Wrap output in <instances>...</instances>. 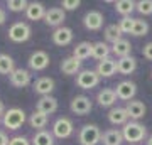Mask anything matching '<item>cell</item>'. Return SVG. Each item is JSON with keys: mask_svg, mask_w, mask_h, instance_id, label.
Wrapping results in <instances>:
<instances>
[{"mask_svg": "<svg viewBox=\"0 0 152 145\" xmlns=\"http://www.w3.org/2000/svg\"><path fill=\"white\" fill-rule=\"evenodd\" d=\"M9 145H31V142H29V138H26V137L17 135V137H12V138L9 140Z\"/></svg>", "mask_w": 152, "mask_h": 145, "instance_id": "37", "label": "cell"}, {"mask_svg": "<svg viewBox=\"0 0 152 145\" xmlns=\"http://www.w3.org/2000/svg\"><path fill=\"white\" fill-rule=\"evenodd\" d=\"M27 5H29V4L26 2V0H9V2H7V7H9V10H12V12L26 10Z\"/></svg>", "mask_w": 152, "mask_h": 145, "instance_id": "35", "label": "cell"}, {"mask_svg": "<svg viewBox=\"0 0 152 145\" xmlns=\"http://www.w3.org/2000/svg\"><path fill=\"white\" fill-rule=\"evenodd\" d=\"M51 63L49 59V54L46 51H36V52L31 54V58H29V68L34 71H42L46 69Z\"/></svg>", "mask_w": 152, "mask_h": 145, "instance_id": "9", "label": "cell"}, {"mask_svg": "<svg viewBox=\"0 0 152 145\" xmlns=\"http://www.w3.org/2000/svg\"><path fill=\"white\" fill-rule=\"evenodd\" d=\"M78 142L81 145H96L98 142H102V132L96 125H83L78 133Z\"/></svg>", "mask_w": 152, "mask_h": 145, "instance_id": "2", "label": "cell"}, {"mask_svg": "<svg viewBox=\"0 0 152 145\" xmlns=\"http://www.w3.org/2000/svg\"><path fill=\"white\" fill-rule=\"evenodd\" d=\"M9 78H10L12 86H15V88H26L31 85V73L27 69H22V68L14 69Z\"/></svg>", "mask_w": 152, "mask_h": 145, "instance_id": "12", "label": "cell"}, {"mask_svg": "<svg viewBox=\"0 0 152 145\" xmlns=\"http://www.w3.org/2000/svg\"><path fill=\"white\" fill-rule=\"evenodd\" d=\"M135 69H137V59L134 56L120 58L117 61V73H120V74H132Z\"/></svg>", "mask_w": 152, "mask_h": 145, "instance_id": "18", "label": "cell"}, {"mask_svg": "<svg viewBox=\"0 0 152 145\" xmlns=\"http://www.w3.org/2000/svg\"><path fill=\"white\" fill-rule=\"evenodd\" d=\"M98 83H100V76L93 69H83L76 76V86H80L81 90H91Z\"/></svg>", "mask_w": 152, "mask_h": 145, "instance_id": "5", "label": "cell"}, {"mask_svg": "<svg viewBox=\"0 0 152 145\" xmlns=\"http://www.w3.org/2000/svg\"><path fill=\"white\" fill-rule=\"evenodd\" d=\"M71 111L75 113V115H80V117H83V115H88V113L91 111L93 108V103L91 100L88 96H85V95H80V96H75L73 100H71Z\"/></svg>", "mask_w": 152, "mask_h": 145, "instance_id": "7", "label": "cell"}, {"mask_svg": "<svg viewBox=\"0 0 152 145\" xmlns=\"http://www.w3.org/2000/svg\"><path fill=\"white\" fill-rule=\"evenodd\" d=\"M53 42L56 46H61V47L71 44L73 42V31H71L69 27H63V26L54 29V32H53Z\"/></svg>", "mask_w": 152, "mask_h": 145, "instance_id": "11", "label": "cell"}, {"mask_svg": "<svg viewBox=\"0 0 152 145\" xmlns=\"http://www.w3.org/2000/svg\"><path fill=\"white\" fill-rule=\"evenodd\" d=\"M24 122H26V113L20 108H10L2 117V123L9 130H19L24 125Z\"/></svg>", "mask_w": 152, "mask_h": 145, "instance_id": "3", "label": "cell"}, {"mask_svg": "<svg viewBox=\"0 0 152 145\" xmlns=\"http://www.w3.org/2000/svg\"><path fill=\"white\" fill-rule=\"evenodd\" d=\"M145 144H147V145H152V135L149 137V138H147V142H145Z\"/></svg>", "mask_w": 152, "mask_h": 145, "instance_id": "42", "label": "cell"}, {"mask_svg": "<svg viewBox=\"0 0 152 145\" xmlns=\"http://www.w3.org/2000/svg\"><path fill=\"white\" fill-rule=\"evenodd\" d=\"M102 142H103V145H122L124 144L122 130H118V128L107 130L105 133H102Z\"/></svg>", "mask_w": 152, "mask_h": 145, "instance_id": "21", "label": "cell"}, {"mask_svg": "<svg viewBox=\"0 0 152 145\" xmlns=\"http://www.w3.org/2000/svg\"><path fill=\"white\" fill-rule=\"evenodd\" d=\"M34 91L37 93V95H41V96H49L51 93L54 91V79L53 78H48V76L39 78L34 83Z\"/></svg>", "mask_w": 152, "mask_h": 145, "instance_id": "16", "label": "cell"}, {"mask_svg": "<svg viewBox=\"0 0 152 145\" xmlns=\"http://www.w3.org/2000/svg\"><path fill=\"white\" fill-rule=\"evenodd\" d=\"M134 22L135 19H132L130 15L129 17H122L118 20V29L122 34H132V29H134Z\"/></svg>", "mask_w": 152, "mask_h": 145, "instance_id": "33", "label": "cell"}, {"mask_svg": "<svg viewBox=\"0 0 152 145\" xmlns=\"http://www.w3.org/2000/svg\"><path fill=\"white\" fill-rule=\"evenodd\" d=\"M9 39L12 42H26L31 37V27L26 22H15L9 29Z\"/></svg>", "mask_w": 152, "mask_h": 145, "instance_id": "4", "label": "cell"}, {"mask_svg": "<svg viewBox=\"0 0 152 145\" xmlns=\"http://www.w3.org/2000/svg\"><path fill=\"white\" fill-rule=\"evenodd\" d=\"M117 73V61H113L112 58H107V59L100 61L96 66V74L100 78H110Z\"/></svg>", "mask_w": 152, "mask_h": 145, "instance_id": "17", "label": "cell"}, {"mask_svg": "<svg viewBox=\"0 0 152 145\" xmlns=\"http://www.w3.org/2000/svg\"><path fill=\"white\" fill-rule=\"evenodd\" d=\"M73 130H75L73 122H71L69 118H66V117H61V118H58L54 123H53L51 133L54 135L56 138H68V137L73 135Z\"/></svg>", "mask_w": 152, "mask_h": 145, "instance_id": "6", "label": "cell"}, {"mask_svg": "<svg viewBox=\"0 0 152 145\" xmlns=\"http://www.w3.org/2000/svg\"><path fill=\"white\" fill-rule=\"evenodd\" d=\"M135 93H137V86H135V83H132V81H120L118 85H117V88H115L117 98L124 100V101L134 100Z\"/></svg>", "mask_w": 152, "mask_h": 145, "instance_id": "8", "label": "cell"}, {"mask_svg": "<svg viewBox=\"0 0 152 145\" xmlns=\"http://www.w3.org/2000/svg\"><path fill=\"white\" fill-rule=\"evenodd\" d=\"M142 54H144V58H145L147 61H152V42H149V44H145V46H144Z\"/></svg>", "mask_w": 152, "mask_h": 145, "instance_id": "38", "label": "cell"}, {"mask_svg": "<svg viewBox=\"0 0 152 145\" xmlns=\"http://www.w3.org/2000/svg\"><path fill=\"white\" fill-rule=\"evenodd\" d=\"M135 9L142 15H151L152 14V0H139L135 4Z\"/></svg>", "mask_w": 152, "mask_h": 145, "instance_id": "34", "label": "cell"}, {"mask_svg": "<svg viewBox=\"0 0 152 145\" xmlns=\"http://www.w3.org/2000/svg\"><path fill=\"white\" fill-rule=\"evenodd\" d=\"M83 22H85V27L88 31H100L103 27V14L98 10H90L85 15Z\"/></svg>", "mask_w": 152, "mask_h": 145, "instance_id": "13", "label": "cell"}, {"mask_svg": "<svg viewBox=\"0 0 152 145\" xmlns=\"http://www.w3.org/2000/svg\"><path fill=\"white\" fill-rule=\"evenodd\" d=\"M4 113H5V106H4V103L0 101V117H4Z\"/></svg>", "mask_w": 152, "mask_h": 145, "instance_id": "41", "label": "cell"}, {"mask_svg": "<svg viewBox=\"0 0 152 145\" xmlns=\"http://www.w3.org/2000/svg\"><path fill=\"white\" fill-rule=\"evenodd\" d=\"M9 137H7V133L5 132H2V130H0V145H9Z\"/></svg>", "mask_w": 152, "mask_h": 145, "instance_id": "39", "label": "cell"}, {"mask_svg": "<svg viewBox=\"0 0 152 145\" xmlns=\"http://www.w3.org/2000/svg\"><path fill=\"white\" fill-rule=\"evenodd\" d=\"M29 125L36 128L37 132L46 128V125H48V115H44L41 111H34L31 117H29Z\"/></svg>", "mask_w": 152, "mask_h": 145, "instance_id": "28", "label": "cell"}, {"mask_svg": "<svg viewBox=\"0 0 152 145\" xmlns=\"http://www.w3.org/2000/svg\"><path fill=\"white\" fill-rule=\"evenodd\" d=\"M80 5H81L80 0H63V2H61L63 10H76Z\"/></svg>", "mask_w": 152, "mask_h": 145, "instance_id": "36", "label": "cell"}, {"mask_svg": "<svg viewBox=\"0 0 152 145\" xmlns=\"http://www.w3.org/2000/svg\"><path fill=\"white\" fill-rule=\"evenodd\" d=\"M127 115H129V118H132L134 122L137 120H140L144 115H145V105L139 100H130V101H127Z\"/></svg>", "mask_w": 152, "mask_h": 145, "instance_id": "15", "label": "cell"}, {"mask_svg": "<svg viewBox=\"0 0 152 145\" xmlns=\"http://www.w3.org/2000/svg\"><path fill=\"white\" fill-rule=\"evenodd\" d=\"M14 69H15V66H14V59H12L9 54H0V74L10 76Z\"/></svg>", "mask_w": 152, "mask_h": 145, "instance_id": "31", "label": "cell"}, {"mask_svg": "<svg viewBox=\"0 0 152 145\" xmlns=\"http://www.w3.org/2000/svg\"><path fill=\"white\" fill-rule=\"evenodd\" d=\"M147 128L139 122H127L122 128V137L124 142H130V144H139L145 138Z\"/></svg>", "mask_w": 152, "mask_h": 145, "instance_id": "1", "label": "cell"}, {"mask_svg": "<svg viewBox=\"0 0 152 145\" xmlns=\"http://www.w3.org/2000/svg\"><path fill=\"white\" fill-rule=\"evenodd\" d=\"M64 19H66V14L61 7H53V9H49V10H46V15H44V22L51 27H56V29L63 26Z\"/></svg>", "mask_w": 152, "mask_h": 145, "instance_id": "10", "label": "cell"}, {"mask_svg": "<svg viewBox=\"0 0 152 145\" xmlns=\"http://www.w3.org/2000/svg\"><path fill=\"white\" fill-rule=\"evenodd\" d=\"M108 122L112 125H125L129 122V115H127V110L120 106H115L108 111Z\"/></svg>", "mask_w": 152, "mask_h": 145, "instance_id": "22", "label": "cell"}, {"mask_svg": "<svg viewBox=\"0 0 152 145\" xmlns=\"http://www.w3.org/2000/svg\"><path fill=\"white\" fill-rule=\"evenodd\" d=\"M81 68V61H78L75 56H69V58H64L63 63H61V71H63V74H76L78 71Z\"/></svg>", "mask_w": 152, "mask_h": 145, "instance_id": "24", "label": "cell"}, {"mask_svg": "<svg viewBox=\"0 0 152 145\" xmlns=\"http://www.w3.org/2000/svg\"><path fill=\"white\" fill-rule=\"evenodd\" d=\"M115 10L118 12L122 17H129L132 12L135 10V2H132V0H118V2H115Z\"/></svg>", "mask_w": 152, "mask_h": 145, "instance_id": "29", "label": "cell"}, {"mask_svg": "<svg viewBox=\"0 0 152 145\" xmlns=\"http://www.w3.org/2000/svg\"><path fill=\"white\" fill-rule=\"evenodd\" d=\"M147 32H149V24L145 20H142V19H135L134 29H132V36L142 37V36H147Z\"/></svg>", "mask_w": 152, "mask_h": 145, "instance_id": "32", "label": "cell"}, {"mask_svg": "<svg viewBox=\"0 0 152 145\" xmlns=\"http://www.w3.org/2000/svg\"><path fill=\"white\" fill-rule=\"evenodd\" d=\"M91 51H93V44L91 42H80L73 51V56H75L78 61H85L88 58H91Z\"/></svg>", "mask_w": 152, "mask_h": 145, "instance_id": "26", "label": "cell"}, {"mask_svg": "<svg viewBox=\"0 0 152 145\" xmlns=\"http://www.w3.org/2000/svg\"><path fill=\"white\" fill-rule=\"evenodd\" d=\"M112 52L117 56V58H127V56H130L132 52V44L130 41H127V39H120L117 41L115 44H112Z\"/></svg>", "mask_w": 152, "mask_h": 145, "instance_id": "23", "label": "cell"}, {"mask_svg": "<svg viewBox=\"0 0 152 145\" xmlns=\"http://www.w3.org/2000/svg\"><path fill=\"white\" fill-rule=\"evenodd\" d=\"M26 15L29 20H41L46 15V7L41 2H31L26 9Z\"/></svg>", "mask_w": 152, "mask_h": 145, "instance_id": "20", "label": "cell"}, {"mask_svg": "<svg viewBox=\"0 0 152 145\" xmlns=\"http://www.w3.org/2000/svg\"><path fill=\"white\" fill-rule=\"evenodd\" d=\"M103 34H105V39L112 44H115L117 41L122 39V32H120V29H118V24H110V26H107Z\"/></svg>", "mask_w": 152, "mask_h": 145, "instance_id": "30", "label": "cell"}, {"mask_svg": "<svg viewBox=\"0 0 152 145\" xmlns=\"http://www.w3.org/2000/svg\"><path fill=\"white\" fill-rule=\"evenodd\" d=\"M31 142H32V145H54V135L48 130H41V132L34 133Z\"/></svg>", "mask_w": 152, "mask_h": 145, "instance_id": "27", "label": "cell"}, {"mask_svg": "<svg viewBox=\"0 0 152 145\" xmlns=\"http://www.w3.org/2000/svg\"><path fill=\"white\" fill-rule=\"evenodd\" d=\"M96 101H98V105H100V106H103V108L113 106L115 101H117V95H115V90H112V88H103L102 91H98Z\"/></svg>", "mask_w": 152, "mask_h": 145, "instance_id": "19", "label": "cell"}, {"mask_svg": "<svg viewBox=\"0 0 152 145\" xmlns=\"http://www.w3.org/2000/svg\"><path fill=\"white\" fill-rule=\"evenodd\" d=\"M0 123H2V118H0Z\"/></svg>", "mask_w": 152, "mask_h": 145, "instance_id": "43", "label": "cell"}, {"mask_svg": "<svg viewBox=\"0 0 152 145\" xmlns=\"http://www.w3.org/2000/svg\"><path fill=\"white\" fill-rule=\"evenodd\" d=\"M110 54H112V47H110L107 42H95L93 44L91 58L98 59V63L103 61V59H107V58H110Z\"/></svg>", "mask_w": 152, "mask_h": 145, "instance_id": "25", "label": "cell"}, {"mask_svg": "<svg viewBox=\"0 0 152 145\" xmlns=\"http://www.w3.org/2000/svg\"><path fill=\"white\" fill-rule=\"evenodd\" d=\"M5 19H7V15H5V10L4 9H0V26L5 22Z\"/></svg>", "mask_w": 152, "mask_h": 145, "instance_id": "40", "label": "cell"}, {"mask_svg": "<svg viewBox=\"0 0 152 145\" xmlns=\"http://www.w3.org/2000/svg\"><path fill=\"white\" fill-rule=\"evenodd\" d=\"M58 110V100L54 96H41L37 100V106H36V111H41L44 115H53V113Z\"/></svg>", "mask_w": 152, "mask_h": 145, "instance_id": "14", "label": "cell"}]
</instances>
